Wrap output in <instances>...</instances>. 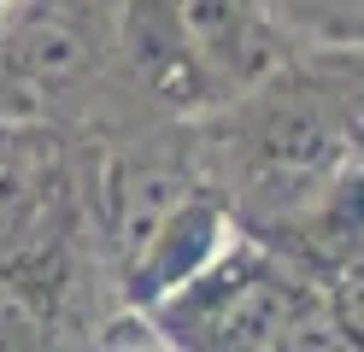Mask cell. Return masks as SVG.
I'll return each instance as SVG.
<instances>
[{"instance_id":"cell-2","label":"cell","mask_w":364,"mask_h":352,"mask_svg":"<svg viewBox=\"0 0 364 352\" xmlns=\"http://www.w3.org/2000/svg\"><path fill=\"white\" fill-rule=\"evenodd\" d=\"M124 59L135 70V82H147V94L171 106H194L212 94V77L200 65L188 30H182L176 0H129L124 6Z\"/></svg>"},{"instance_id":"cell-1","label":"cell","mask_w":364,"mask_h":352,"mask_svg":"<svg viewBox=\"0 0 364 352\" xmlns=\"http://www.w3.org/2000/svg\"><path fill=\"white\" fill-rule=\"evenodd\" d=\"M230 229H235V218L223 206L188 194L141 247L129 252V294H135V305H153V299H165L171 288H182L188 276H200L223 247L235 241Z\"/></svg>"},{"instance_id":"cell-4","label":"cell","mask_w":364,"mask_h":352,"mask_svg":"<svg viewBox=\"0 0 364 352\" xmlns=\"http://www.w3.org/2000/svg\"><path fill=\"white\" fill-rule=\"evenodd\" d=\"M259 159H282V164H341V153H347V141H341L335 129V112L323 94L311 88H277L259 112Z\"/></svg>"},{"instance_id":"cell-8","label":"cell","mask_w":364,"mask_h":352,"mask_svg":"<svg viewBox=\"0 0 364 352\" xmlns=\"http://www.w3.org/2000/svg\"><path fill=\"white\" fill-rule=\"evenodd\" d=\"M335 317H341V329H347V341L353 346H364V241H358V252L341 265V282H335Z\"/></svg>"},{"instance_id":"cell-6","label":"cell","mask_w":364,"mask_h":352,"mask_svg":"<svg viewBox=\"0 0 364 352\" xmlns=\"http://www.w3.org/2000/svg\"><path fill=\"white\" fill-rule=\"evenodd\" d=\"M188 194L194 188L176 171H165V164H124V171H112V235H118L124 258L141 247Z\"/></svg>"},{"instance_id":"cell-7","label":"cell","mask_w":364,"mask_h":352,"mask_svg":"<svg viewBox=\"0 0 364 352\" xmlns=\"http://www.w3.org/2000/svg\"><path fill=\"white\" fill-rule=\"evenodd\" d=\"M0 346H48V305L18 270H0Z\"/></svg>"},{"instance_id":"cell-9","label":"cell","mask_w":364,"mask_h":352,"mask_svg":"<svg viewBox=\"0 0 364 352\" xmlns=\"http://www.w3.org/2000/svg\"><path fill=\"white\" fill-rule=\"evenodd\" d=\"M329 112H335V129H341V141H347L353 153H364V77L341 82V94L329 100Z\"/></svg>"},{"instance_id":"cell-5","label":"cell","mask_w":364,"mask_h":352,"mask_svg":"<svg viewBox=\"0 0 364 352\" xmlns=\"http://www.w3.org/2000/svg\"><path fill=\"white\" fill-rule=\"evenodd\" d=\"M6 65L36 88H59L95 65V41L65 12H30L6 41Z\"/></svg>"},{"instance_id":"cell-3","label":"cell","mask_w":364,"mask_h":352,"mask_svg":"<svg viewBox=\"0 0 364 352\" xmlns=\"http://www.w3.org/2000/svg\"><path fill=\"white\" fill-rule=\"evenodd\" d=\"M176 12L212 82H253L277 65L253 0H176Z\"/></svg>"}]
</instances>
